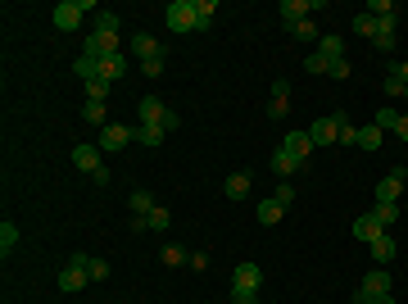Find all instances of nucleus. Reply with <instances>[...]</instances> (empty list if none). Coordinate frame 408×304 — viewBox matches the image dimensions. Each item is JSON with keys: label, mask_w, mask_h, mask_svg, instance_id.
Returning <instances> with one entry per match:
<instances>
[{"label": "nucleus", "mask_w": 408, "mask_h": 304, "mask_svg": "<svg viewBox=\"0 0 408 304\" xmlns=\"http://www.w3.org/2000/svg\"><path fill=\"white\" fill-rule=\"evenodd\" d=\"M395 254H400V245H395V236L390 232H381L372 241V259H376V268H386V263H395Z\"/></svg>", "instance_id": "f8f14e48"}, {"label": "nucleus", "mask_w": 408, "mask_h": 304, "mask_svg": "<svg viewBox=\"0 0 408 304\" xmlns=\"http://www.w3.org/2000/svg\"><path fill=\"white\" fill-rule=\"evenodd\" d=\"M386 96H408V82L400 78V69H395V64H390V73H386Z\"/></svg>", "instance_id": "473e14b6"}, {"label": "nucleus", "mask_w": 408, "mask_h": 304, "mask_svg": "<svg viewBox=\"0 0 408 304\" xmlns=\"http://www.w3.org/2000/svg\"><path fill=\"white\" fill-rule=\"evenodd\" d=\"M73 73L82 78V87H86V82L100 78V60H91V55H77V60H73Z\"/></svg>", "instance_id": "4be33fe9"}, {"label": "nucleus", "mask_w": 408, "mask_h": 304, "mask_svg": "<svg viewBox=\"0 0 408 304\" xmlns=\"http://www.w3.org/2000/svg\"><path fill=\"white\" fill-rule=\"evenodd\" d=\"M318 55L327 60V73H332V64H336V60H345V41H340L336 32H327L322 41H318Z\"/></svg>", "instance_id": "4468645a"}, {"label": "nucleus", "mask_w": 408, "mask_h": 304, "mask_svg": "<svg viewBox=\"0 0 408 304\" xmlns=\"http://www.w3.org/2000/svg\"><path fill=\"white\" fill-rule=\"evenodd\" d=\"M91 182H95V186H109L114 173H109V168H100V173H91Z\"/></svg>", "instance_id": "3c124183"}, {"label": "nucleus", "mask_w": 408, "mask_h": 304, "mask_svg": "<svg viewBox=\"0 0 408 304\" xmlns=\"http://www.w3.org/2000/svg\"><path fill=\"white\" fill-rule=\"evenodd\" d=\"M372 123H376V127H381V132H395V123H400V109H395V104H381Z\"/></svg>", "instance_id": "72a5a7b5"}, {"label": "nucleus", "mask_w": 408, "mask_h": 304, "mask_svg": "<svg viewBox=\"0 0 408 304\" xmlns=\"http://www.w3.org/2000/svg\"><path fill=\"white\" fill-rule=\"evenodd\" d=\"M163 137H168V132H163L159 123H141V127H136V141H141V146H150V150H159Z\"/></svg>", "instance_id": "aec40b11"}, {"label": "nucleus", "mask_w": 408, "mask_h": 304, "mask_svg": "<svg viewBox=\"0 0 408 304\" xmlns=\"http://www.w3.org/2000/svg\"><path fill=\"white\" fill-rule=\"evenodd\" d=\"M367 304H395V300H390V296H381V300H367Z\"/></svg>", "instance_id": "5fc2aeb1"}, {"label": "nucleus", "mask_w": 408, "mask_h": 304, "mask_svg": "<svg viewBox=\"0 0 408 304\" xmlns=\"http://www.w3.org/2000/svg\"><path fill=\"white\" fill-rule=\"evenodd\" d=\"M196 14H200V32L213 23V14H218V0H196Z\"/></svg>", "instance_id": "4c0bfd02"}, {"label": "nucleus", "mask_w": 408, "mask_h": 304, "mask_svg": "<svg viewBox=\"0 0 408 304\" xmlns=\"http://www.w3.org/2000/svg\"><path fill=\"white\" fill-rule=\"evenodd\" d=\"M136 141V127H123V123H104L100 127V141H95V146L104 150V155H118L123 146H132Z\"/></svg>", "instance_id": "20e7f679"}, {"label": "nucleus", "mask_w": 408, "mask_h": 304, "mask_svg": "<svg viewBox=\"0 0 408 304\" xmlns=\"http://www.w3.org/2000/svg\"><path fill=\"white\" fill-rule=\"evenodd\" d=\"M163 23H168V32H177V36H186V32H200L196 0H172V5L163 9Z\"/></svg>", "instance_id": "f257e3e1"}, {"label": "nucleus", "mask_w": 408, "mask_h": 304, "mask_svg": "<svg viewBox=\"0 0 408 304\" xmlns=\"http://www.w3.org/2000/svg\"><path fill=\"white\" fill-rule=\"evenodd\" d=\"M177 127H182V113L168 109V118H163V132H177Z\"/></svg>", "instance_id": "de8ad7c7"}, {"label": "nucleus", "mask_w": 408, "mask_h": 304, "mask_svg": "<svg viewBox=\"0 0 408 304\" xmlns=\"http://www.w3.org/2000/svg\"><path fill=\"white\" fill-rule=\"evenodd\" d=\"M222 191H227V200H245V195H250V173H245V168L231 173L227 182H222Z\"/></svg>", "instance_id": "6ab92c4d"}, {"label": "nucleus", "mask_w": 408, "mask_h": 304, "mask_svg": "<svg viewBox=\"0 0 408 304\" xmlns=\"http://www.w3.org/2000/svg\"><path fill=\"white\" fill-rule=\"evenodd\" d=\"M132 55H136L141 64H145V60H163V46L154 41L150 32H136V36H132Z\"/></svg>", "instance_id": "9b49d317"}, {"label": "nucleus", "mask_w": 408, "mask_h": 304, "mask_svg": "<svg viewBox=\"0 0 408 304\" xmlns=\"http://www.w3.org/2000/svg\"><path fill=\"white\" fill-rule=\"evenodd\" d=\"M308 9H313L308 0H281V5H277V14L286 18V27H295V23H304V14H308Z\"/></svg>", "instance_id": "dca6fc26"}, {"label": "nucleus", "mask_w": 408, "mask_h": 304, "mask_svg": "<svg viewBox=\"0 0 408 304\" xmlns=\"http://www.w3.org/2000/svg\"><path fill=\"white\" fill-rule=\"evenodd\" d=\"M191 268H196V272H204V268H209V254H204V250H196V254H191Z\"/></svg>", "instance_id": "09e8293b"}, {"label": "nucleus", "mask_w": 408, "mask_h": 304, "mask_svg": "<svg viewBox=\"0 0 408 304\" xmlns=\"http://www.w3.org/2000/svg\"><path fill=\"white\" fill-rule=\"evenodd\" d=\"M128 205H132V214H141V218H145V214L154 209V195H150V191H132V195H128Z\"/></svg>", "instance_id": "f704fd0d"}, {"label": "nucleus", "mask_w": 408, "mask_h": 304, "mask_svg": "<svg viewBox=\"0 0 408 304\" xmlns=\"http://www.w3.org/2000/svg\"><path fill=\"white\" fill-rule=\"evenodd\" d=\"M82 14H95L91 0H60L50 18H55V27H60V32H77V27H82Z\"/></svg>", "instance_id": "f03ea898"}, {"label": "nucleus", "mask_w": 408, "mask_h": 304, "mask_svg": "<svg viewBox=\"0 0 408 304\" xmlns=\"http://www.w3.org/2000/svg\"><path fill=\"white\" fill-rule=\"evenodd\" d=\"M404 182H408V168H390V173L376 182V205H400V195H404Z\"/></svg>", "instance_id": "39448f33"}, {"label": "nucleus", "mask_w": 408, "mask_h": 304, "mask_svg": "<svg viewBox=\"0 0 408 304\" xmlns=\"http://www.w3.org/2000/svg\"><path fill=\"white\" fill-rule=\"evenodd\" d=\"M290 36H295V41H308V46H318V41H322V32H318V27L308 23V18H304V23H295V27H290Z\"/></svg>", "instance_id": "2f4dec72"}, {"label": "nucleus", "mask_w": 408, "mask_h": 304, "mask_svg": "<svg viewBox=\"0 0 408 304\" xmlns=\"http://www.w3.org/2000/svg\"><path fill=\"white\" fill-rule=\"evenodd\" d=\"M259 282H264V268H259V263H236V277H231V286H254V291H259Z\"/></svg>", "instance_id": "a211bd4d"}, {"label": "nucleus", "mask_w": 408, "mask_h": 304, "mask_svg": "<svg viewBox=\"0 0 408 304\" xmlns=\"http://www.w3.org/2000/svg\"><path fill=\"white\" fill-rule=\"evenodd\" d=\"M136 109H141V123H159V127H163V118H168V104L154 100V96H145Z\"/></svg>", "instance_id": "f3484780"}, {"label": "nucleus", "mask_w": 408, "mask_h": 304, "mask_svg": "<svg viewBox=\"0 0 408 304\" xmlns=\"http://www.w3.org/2000/svg\"><path fill=\"white\" fill-rule=\"evenodd\" d=\"M354 32H358V36H367V41H372V36L381 32V23H376V18H372V14H367V9H363V14H354Z\"/></svg>", "instance_id": "c85d7f7f"}, {"label": "nucleus", "mask_w": 408, "mask_h": 304, "mask_svg": "<svg viewBox=\"0 0 408 304\" xmlns=\"http://www.w3.org/2000/svg\"><path fill=\"white\" fill-rule=\"evenodd\" d=\"M372 218L386 227V232H390V227H400V205H376L372 200Z\"/></svg>", "instance_id": "393cba45"}, {"label": "nucleus", "mask_w": 408, "mask_h": 304, "mask_svg": "<svg viewBox=\"0 0 408 304\" xmlns=\"http://www.w3.org/2000/svg\"><path fill=\"white\" fill-rule=\"evenodd\" d=\"M163 263H168V268H182V263H191V254H186V245H177V241H168V245H163Z\"/></svg>", "instance_id": "cd10ccee"}, {"label": "nucleus", "mask_w": 408, "mask_h": 304, "mask_svg": "<svg viewBox=\"0 0 408 304\" xmlns=\"http://www.w3.org/2000/svg\"><path fill=\"white\" fill-rule=\"evenodd\" d=\"M363 296H367V300L390 296V272H386V268H372V272L363 277Z\"/></svg>", "instance_id": "9d476101"}, {"label": "nucleus", "mask_w": 408, "mask_h": 304, "mask_svg": "<svg viewBox=\"0 0 408 304\" xmlns=\"http://www.w3.org/2000/svg\"><path fill=\"white\" fill-rule=\"evenodd\" d=\"M272 200H281V205L290 209V200H295V186H290V182H277V191H272Z\"/></svg>", "instance_id": "79ce46f5"}, {"label": "nucleus", "mask_w": 408, "mask_h": 304, "mask_svg": "<svg viewBox=\"0 0 408 304\" xmlns=\"http://www.w3.org/2000/svg\"><path fill=\"white\" fill-rule=\"evenodd\" d=\"M231 304H259L254 286H231Z\"/></svg>", "instance_id": "58836bf2"}, {"label": "nucleus", "mask_w": 408, "mask_h": 304, "mask_svg": "<svg viewBox=\"0 0 408 304\" xmlns=\"http://www.w3.org/2000/svg\"><path fill=\"white\" fill-rule=\"evenodd\" d=\"M281 218H286V205H281V200H272V195H268V200L259 205V223H264V227H272V223H281Z\"/></svg>", "instance_id": "b1692460"}, {"label": "nucleus", "mask_w": 408, "mask_h": 304, "mask_svg": "<svg viewBox=\"0 0 408 304\" xmlns=\"http://www.w3.org/2000/svg\"><path fill=\"white\" fill-rule=\"evenodd\" d=\"M104 277H109V263H104V259H91V282H104Z\"/></svg>", "instance_id": "c03bdc74"}, {"label": "nucleus", "mask_w": 408, "mask_h": 304, "mask_svg": "<svg viewBox=\"0 0 408 304\" xmlns=\"http://www.w3.org/2000/svg\"><path fill=\"white\" fill-rule=\"evenodd\" d=\"M304 73H327V60H322V55H304Z\"/></svg>", "instance_id": "37998d69"}, {"label": "nucleus", "mask_w": 408, "mask_h": 304, "mask_svg": "<svg viewBox=\"0 0 408 304\" xmlns=\"http://www.w3.org/2000/svg\"><path fill=\"white\" fill-rule=\"evenodd\" d=\"M304 164H308V159L290 155V150H277V155H272V173H277L281 182H290V177H295V173H304Z\"/></svg>", "instance_id": "6e6552de"}, {"label": "nucleus", "mask_w": 408, "mask_h": 304, "mask_svg": "<svg viewBox=\"0 0 408 304\" xmlns=\"http://www.w3.org/2000/svg\"><path fill=\"white\" fill-rule=\"evenodd\" d=\"M14 245H18V227H14V223H9V218H5V223H0V254H9V250H14Z\"/></svg>", "instance_id": "c9c22d12"}, {"label": "nucleus", "mask_w": 408, "mask_h": 304, "mask_svg": "<svg viewBox=\"0 0 408 304\" xmlns=\"http://www.w3.org/2000/svg\"><path fill=\"white\" fill-rule=\"evenodd\" d=\"M123 73H128V60H123V55H109V60H100V78L109 82V87L123 78Z\"/></svg>", "instance_id": "5701e85b"}, {"label": "nucleus", "mask_w": 408, "mask_h": 304, "mask_svg": "<svg viewBox=\"0 0 408 304\" xmlns=\"http://www.w3.org/2000/svg\"><path fill=\"white\" fill-rule=\"evenodd\" d=\"M168 227H172V214H168V209L154 205L150 214H145V232H168Z\"/></svg>", "instance_id": "a878e982"}, {"label": "nucleus", "mask_w": 408, "mask_h": 304, "mask_svg": "<svg viewBox=\"0 0 408 304\" xmlns=\"http://www.w3.org/2000/svg\"><path fill=\"white\" fill-rule=\"evenodd\" d=\"M349 304H367V296H363V291H358V296H354V300H349Z\"/></svg>", "instance_id": "864d4df0"}, {"label": "nucleus", "mask_w": 408, "mask_h": 304, "mask_svg": "<svg viewBox=\"0 0 408 304\" xmlns=\"http://www.w3.org/2000/svg\"><path fill=\"white\" fill-rule=\"evenodd\" d=\"M82 55H91V60H109V55H123V50H118V36H114V32H95V27H91V36L82 41Z\"/></svg>", "instance_id": "423d86ee"}, {"label": "nucleus", "mask_w": 408, "mask_h": 304, "mask_svg": "<svg viewBox=\"0 0 408 304\" xmlns=\"http://www.w3.org/2000/svg\"><path fill=\"white\" fill-rule=\"evenodd\" d=\"M395 69H400V78L408 82V60H404V64H395Z\"/></svg>", "instance_id": "603ef678"}, {"label": "nucleus", "mask_w": 408, "mask_h": 304, "mask_svg": "<svg viewBox=\"0 0 408 304\" xmlns=\"http://www.w3.org/2000/svg\"><path fill=\"white\" fill-rule=\"evenodd\" d=\"M367 14L381 23V18H395V0H367Z\"/></svg>", "instance_id": "e433bc0d"}, {"label": "nucleus", "mask_w": 408, "mask_h": 304, "mask_svg": "<svg viewBox=\"0 0 408 304\" xmlns=\"http://www.w3.org/2000/svg\"><path fill=\"white\" fill-rule=\"evenodd\" d=\"M281 150H290V155L308 159V150H313V141H308V132H286V141H281Z\"/></svg>", "instance_id": "412c9836"}, {"label": "nucleus", "mask_w": 408, "mask_h": 304, "mask_svg": "<svg viewBox=\"0 0 408 304\" xmlns=\"http://www.w3.org/2000/svg\"><path fill=\"white\" fill-rule=\"evenodd\" d=\"M104 96H109V82H104V78L86 82V100H104Z\"/></svg>", "instance_id": "ea45409f"}, {"label": "nucleus", "mask_w": 408, "mask_h": 304, "mask_svg": "<svg viewBox=\"0 0 408 304\" xmlns=\"http://www.w3.org/2000/svg\"><path fill=\"white\" fill-rule=\"evenodd\" d=\"M336 146H358V127H354V123H340V141H336Z\"/></svg>", "instance_id": "a19ab883"}, {"label": "nucleus", "mask_w": 408, "mask_h": 304, "mask_svg": "<svg viewBox=\"0 0 408 304\" xmlns=\"http://www.w3.org/2000/svg\"><path fill=\"white\" fill-rule=\"evenodd\" d=\"M82 123H91V127H104V100H86V104H82Z\"/></svg>", "instance_id": "7c9ffc66"}, {"label": "nucleus", "mask_w": 408, "mask_h": 304, "mask_svg": "<svg viewBox=\"0 0 408 304\" xmlns=\"http://www.w3.org/2000/svg\"><path fill=\"white\" fill-rule=\"evenodd\" d=\"M100 155H104V150L100 146H91V141H82V146H73V164L77 168H82V173H100Z\"/></svg>", "instance_id": "1a4fd4ad"}, {"label": "nucleus", "mask_w": 408, "mask_h": 304, "mask_svg": "<svg viewBox=\"0 0 408 304\" xmlns=\"http://www.w3.org/2000/svg\"><path fill=\"white\" fill-rule=\"evenodd\" d=\"M340 123H345V113H327V118H318L313 127H308V141H313V146H336V141H340Z\"/></svg>", "instance_id": "0eeeda50"}, {"label": "nucleus", "mask_w": 408, "mask_h": 304, "mask_svg": "<svg viewBox=\"0 0 408 304\" xmlns=\"http://www.w3.org/2000/svg\"><path fill=\"white\" fill-rule=\"evenodd\" d=\"M141 69H145V78H159V73H163V60H145Z\"/></svg>", "instance_id": "49530a36"}, {"label": "nucleus", "mask_w": 408, "mask_h": 304, "mask_svg": "<svg viewBox=\"0 0 408 304\" xmlns=\"http://www.w3.org/2000/svg\"><path fill=\"white\" fill-rule=\"evenodd\" d=\"M381 232H386V227L376 223L372 214H358V218H354V236H358V241H363V245H372V241H376V236H381Z\"/></svg>", "instance_id": "2eb2a0df"}, {"label": "nucleus", "mask_w": 408, "mask_h": 304, "mask_svg": "<svg viewBox=\"0 0 408 304\" xmlns=\"http://www.w3.org/2000/svg\"><path fill=\"white\" fill-rule=\"evenodd\" d=\"M86 282H91V259H86V254H73V259L64 263V272H60V291L73 296V291H82Z\"/></svg>", "instance_id": "7ed1b4c3"}, {"label": "nucleus", "mask_w": 408, "mask_h": 304, "mask_svg": "<svg viewBox=\"0 0 408 304\" xmlns=\"http://www.w3.org/2000/svg\"><path fill=\"white\" fill-rule=\"evenodd\" d=\"M381 141H386V132L376 123L372 127H358V150H381Z\"/></svg>", "instance_id": "bb28decb"}, {"label": "nucleus", "mask_w": 408, "mask_h": 304, "mask_svg": "<svg viewBox=\"0 0 408 304\" xmlns=\"http://www.w3.org/2000/svg\"><path fill=\"white\" fill-rule=\"evenodd\" d=\"M118 23H123V18L114 14V9H95V32H114V36H118Z\"/></svg>", "instance_id": "c756f323"}, {"label": "nucleus", "mask_w": 408, "mask_h": 304, "mask_svg": "<svg viewBox=\"0 0 408 304\" xmlns=\"http://www.w3.org/2000/svg\"><path fill=\"white\" fill-rule=\"evenodd\" d=\"M290 104V82H272V100H268V118H286Z\"/></svg>", "instance_id": "ddd939ff"}, {"label": "nucleus", "mask_w": 408, "mask_h": 304, "mask_svg": "<svg viewBox=\"0 0 408 304\" xmlns=\"http://www.w3.org/2000/svg\"><path fill=\"white\" fill-rule=\"evenodd\" d=\"M332 78H336V82L349 78V60H336V64H332Z\"/></svg>", "instance_id": "a18cd8bd"}, {"label": "nucleus", "mask_w": 408, "mask_h": 304, "mask_svg": "<svg viewBox=\"0 0 408 304\" xmlns=\"http://www.w3.org/2000/svg\"><path fill=\"white\" fill-rule=\"evenodd\" d=\"M395 137H400L404 146H408V113H400V123H395Z\"/></svg>", "instance_id": "8fccbe9b"}]
</instances>
